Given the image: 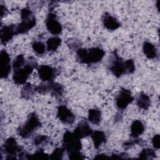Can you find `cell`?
Returning <instances> with one entry per match:
<instances>
[{
    "instance_id": "cell-20",
    "label": "cell",
    "mask_w": 160,
    "mask_h": 160,
    "mask_svg": "<svg viewBox=\"0 0 160 160\" xmlns=\"http://www.w3.org/2000/svg\"><path fill=\"white\" fill-rule=\"evenodd\" d=\"M136 104L139 109L147 110L151 105L149 96L144 92H141L136 99Z\"/></svg>"
},
{
    "instance_id": "cell-31",
    "label": "cell",
    "mask_w": 160,
    "mask_h": 160,
    "mask_svg": "<svg viewBox=\"0 0 160 160\" xmlns=\"http://www.w3.org/2000/svg\"><path fill=\"white\" fill-rule=\"evenodd\" d=\"M143 141L142 139H133V140H129L128 141H126L124 144H123V146L125 149H128L129 148H131V146H132L133 145L135 144H141V146H142L143 144Z\"/></svg>"
},
{
    "instance_id": "cell-36",
    "label": "cell",
    "mask_w": 160,
    "mask_h": 160,
    "mask_svg": "<svg viewBox=\"0 0 160 160\" xmlns=\"http://www.w3.org/2000/svg\"><path fill=\"white\" fill-rule=\"evenodd\" d=\"M109 158L106 154H98L94 157V159H108Z\"/></svg>"
},
{
    "instance_id": "cell-4",
    "label": "cell",
    "mask_w": 160,
    "mask_h": 160,
    "mask_svg": "<svg viewBox=\"0 0 160 160\" xmlns=\"http://www.w3.org/2000/svg\"><path fill=\"white\" fill-rule=\"evenodd\" d=\"M21 22L16 27V34L26 33L36 26V17L28 7L21 10Z\"/></svg>"
},
{
    "instance_id": "cell-32",
    "label": "cell",
    "mask_w": 160,
    "mask_h": 160,
    "mask_svg": "<svg viewBox=\"0 0 160 160\" xmlns=\"http://www.w3.org/2000/svg\"><path fill=\"white\" fill-rule=\"evenodd\" d=\"M69 159L72 160H79V159H84V156L81 152V151H76L74 152H71L68 154Z\"/></svg>"
},
{
    "instance_id": "cell-7",
    "label": "cell",
    "mask_w": 160,
    "mask_h": 160,
    "mask_svg": "<svg viewBox=\"0 0 160 160\" xmlns=\"http://www.w3.org/2000/svg\"><path fill=\"white\" fill-rule=\"evenodd\" d=\"M36 91L40 94L50 92L52 96L58 98L62 95L64 89L62 84L56 82L50 81L42 83L36 86Z\"/></svg>"
},
{
    "instance_id": "cell-17",
    "label": "cell",
    "mask_w": 160,
    "mask_h": 160,
    "mask_svg": "<svg viewBox=\"0 0 160 160\" xmlns=\"http://www.w3.org/2000/svg\"><path fill=\"white\" fill-rule=\"evenodd\" d=\"M142 51L147 58L152 59L158 57V51L155 46L150 42L145 41L143 43Z\"/></svg>"
},
{
    "instance_id": "cell-24",
    "label": "cell",
    "mask_w": 160,
    "mask_h": 160,
    "mask_svg": "<svg viewBox=\"0 0 160 160\" xmlns=\"http://www.w3.org/2000/svg\"><path fill=\"white\" fill-rule=\"evenodd\" d=\"M49 141V139L47 136L45 135H38L33 139V144L35 146L42 148L43 146H46Z\"/></svg>"
},
{
    "instance_id": "cell-11",
    "label": "cell",
    "mask_w": 160,
    "mask_h": 160,
    "mask_svg": "<svg viewBox=\"0 0 160 160\" xmlns=\"http://www.w3.org/2000/svg\"><path fill=\"white\" fill-rule=\"evenodd\" d=\"M11 58L9 54L2 50L0 52V77L1 79H6L9 76L11 72Z\"/></svg>"
},
{
    "instance_id": "cell-3",
    "label": "cell",
    "mask_w": 160,
    "mask_h": 160,
    "mask_svg": "<svg viewBox=\"0 0 160 160\" xmlns=\"http://www.w3.org/2000/svg\"><path fill=\"white\" fill-rule=\"evenodd\" d=\"M3 149L4 153L7 155L6 159H16L18 158V156L19 159H28V154L23 151L22 146L18 144L14 138L11 137L5 141L3 144Z\"/></svg>"
},
{
    "instance_id": "cell-25",
    "label": "cell",
    "mask_w": 160,
    "mask_h": 160,
    "mask_svg": "<svg viewBox=\"0 0 160 160\" xmlns=\"http://www.w3.org/2000/svg\"><path fill=\"white\" fill-rule=\"evenodd\" d=\"M155 157L156 152L151 148H144L139 154V158L141 159H152Z\"/></svg>"
},
{
    "instance_id": "cell-9",
    "label": "cell",
    "mask_w": 160,
    "mask_h": 160,
    "mask_svg": "<svg viewBox=\"0 0 160 160\" xmlns=\"http://www.w3.org/2000/svg\"><path fill=\"white\" fill-rule=\"evenodd\" d=\"M134 100L130 90L122 88L116 98V105L119 110L125 109Z\"/></svg>"
},
{
    "instance_id": "cell-1",
    "label": "cell",
    "mask_w": 160,
    "mask_h": 160,
    "mask_svg": "<svg viewBox=\"0 0 160 160\" xmlns=\"http://www.w3.org/2000/svg\"><path fill=\"white\" fill-rule=\"evenodd\" d=\"M104 55V51L99 47L79 48L76 51V60L81 64H91L101 61Z\"/></svg>"
},
{
    "instance_id": "cell-21",
    "label": "cell",
    "mask_w": 160,
    "mask_h": 160,
    "mask_svg": "<svg viewBox=\"0 0 160 160\" xmlns=\"http://www.w3.org/2000/svg\"><path fill=\"white\" fill-rule=\"evenodd\" d=\"M36 92V86L30 83H26L21 89V96L25 99H31Z\"/></svg>"
},
{
    "instance_id": "cell-14",
    "label": "cell",
    "mask_w": 160,
    "mask_h": 160,
    "mask_svg": "<svg viewBox=\"0 0 160 160\" xmlns=\"http://www.w3.org/2000/svg\"><path fill=\"white\" fill-rule=\"evenodd\" d=\"M93 131L89 126L87 121L83 119L81 121L74 130V133L79 138H84L91 136Z\"/></svg>"
},
{
    "instance_id": "cell-28",
    "label": "cell",
    "mask_w": 160,
    "mask_h": 160,
    "mask_svg": "<svg viewBox=\"0 0 160 160\" xmlns=\"http://www.w3.org/2000/svg\"><path fill=\"white\" fill-rule=\"evenodd\" d=\"M33 51L39 55H42L44 53L46 46L41 41H34L32 44Z\"/></svg>"
},
{
    "instance_id": "cell-12",
    "label": "cell",
    "mask_w": 160,
    "mask_h": 160,
    "mask_svg": "<svg viewBox=\"0 0 160 160\" xmlns=\"http://www.w3.org/2000/svg\"><path fill=\"white\" fill-rule=\"evenodd\" d=\"M46 26L48 31L54 35L60 34L62 29V26L58 21L56 15L52 12H49L46 18Z\"/></svg>"
},
{
    "instance_id": "cell-23",
    "label": "cell",
    "mask_w": 160,
    "mask_h": 160,
    "mask_svg": "<svg viewBox=\"0 0 160 160\" xmlns=\"http://www.w3.org/2000/svg\"><path fill=\"white\" fill-rule=\"evenodd\" d=\"M61 39L58 37H51L46 41L47 50L49 52H54L58 49L61 44Z\"/></svg>"
},
{
    "instance_id": "cell-2",
    "label": "cell",
    "mask_w": 160,
    "mask_h": 160,
    "mask_svg": "<svg viewBox=\"0 0 160 160\" xmlns=\"http://www.w3.org/2000/svg\"><path fill=\"white\" fill-rule=\"evenodd\" d=\"M38 68V63L35 58H29L25 65L16 70H14L12 79L16 84L20 85L26 83L29 75L32 72L33 69Z\"/></svg>"
},
{
    "instance_id": "cell-16",
    "label": "cell",
    "mask_w": 160,
    "mask_h": 160,
    "mask_svg": "<svg viewBox=\"0 0 160 160\" xmlns=\"http://www.w3.org/2000/svg\"><path fill=\"white\" fill-rule=\"evenodd\" d=\"M102 24L105 28L109 31H114L121 26L119 21L110 14L106 12L102 16Z\"/></svg>"
},
{
    "instance_id": "cell-22",
    "label": "cell",
    "mask_w": 160,
    "mask_h": 160,
    "mask_svg": "<svg viewBox=\"0 0 160 160\" xmlns=\"http://www.w3.org/2000/svg\"><path fill=\"white\" fill-rule=\"evenodd\" d=\"M101 111L96 108H92L88 112V120L92 124L98 125L101 122Z\"/></svg>"
},
{
    "instance_id": "cell-35",
    "label": "cell",
    "mask_w": 160,
    "mask_h": 160,
    "mask_svg": "<svg viewBox=\"0 0 160 160\" xmlns=\"http://www.w3.org/2000/svg\"><path fill=\"white\" fill-rule=\"evenodd\" d=\"M7 12H8V9H6V6L1 4V18H2L4 15H6Z\"/></svg>"
},
{
    "instance_id": "cell-33",
    "label": "cell",
    "mask_w": 160,
    "mask_h": 160,
    "mask_svg": "<svg viewBox=\"0 0 160 160\" xmlns=\"http://www.w3.org/2000/svg\"><path fill=\"white\" fill-rule=\"evenodd\" d=\"M152 143L154 149H158L160 148V136L159 134H156L152 139Z\"/></svg>"
},
{
    "instance_id": "cell-5",
    "label": "cell",
    "mask_w": 160,
    "mask_h": 160,
    "mask_svg": "<svg viewBox=\"0 0 160 160\" xmlns=\"http://www.w3.org/2000/svg\"><path fill=\"white\" fill-rule=\"evenodd\" d=\"M41 125V122L37 114L35 112H31L28 116L26 122L22 126L19 127L18 133L22 138H28Z\"/></svg>"
},
{
    "instance_id": "cell-19",
    "label": "cell",
    "mask_w": 160,
    "mask_h": 160,
    "mask_svg": "<svg viewBox=\"0 0 160 160\" xmlns=\"http://www.w3.org/2000/svg\"><path fill=\"white\" fill-rule=\"evenodd\" d=\"M91 136L92 139L94 146L96 149H98L102 143H104L106 141V137L103 131L98 130L94 131L92 132Z\"/></svg>"
},
{
    "instance_id": "cell-10",
    "label": "cell",
    "mask_w": 160,
    "mask_h": 160,
    "mask_svg": "<svg viewBox=\"0 0 160 160\" xmlns=\"http://www.w3.org/2000/svg\"><path fill=\"white\" fill-rule=\"evenodd\" d=\"M39 78L44 82L53 81L58 72L56 68L48 65H41L37 68Z\"/></svg>"
},
{
    "instance_id": "cell-27",
    "label": "cell",
    "mask_w": 160,
    "mask_h": 160,
    "mask_svg": "<svg viewBox=\"0 0 160 160\" xmlns=\"http://www.w3.org/2000/svg\"><path fill=\"white\" fill-rule=\"evenodd\" d=\"M26 63V61L22 54H19L16 57L12 62L13 70H16L23 67Z\"/></svg>"
},
{
    "instance_id": "cell-30",
    "label": "cell",
    "mask_w": 160,
    "mask_h": 160,
    "mask_svg": "<svg viewBox=\"0 0 160 160\" xmlns=\"http://www.w3.org/2000/svg\"><path fill=\"white\" fill-rule=\"evenodd\" d=\"M126 64V74H132L136 69L134 61L132 59H128L125 61Z\"/></svg>"
},
{
    "instance_id": "cell-18",
    "label": "cell",
    "mask_w": 160,
    "mask_h": 160,
    "mask_svg": "<svg viewBox=\"0 0 160 160\" xmlns=\"http://www.w3.org/2000/svg\"><path fill=\"white\" fill-rule=\"evenodd\" d=\"M144 125L141 121L134 120L131 125V136L138 138L144 132Z\"/></svg>"
},
{
    "instance_id": "cell-29",
    "label": "cell",
    "mask_w": 160,
    "mask_h": 160,
    "mask_svg": "<svg viewBox=\"0 0 160 160\" xmlns=\"http://www.w3.org/2000/svg\"><path fill=\"white\" fill-rule=\"evenodd\" d=\"M65 150L62 148H56L54 149V151L52 152V153L50 154L49 157L50 159H62L63 158L64 152Z\"/></svg>"
},
{
    "instance_id": "cell-15",
    "label": "cell",
    "mask_w": 160,
    "mask_h": 160,
    "mask_svg": "<svg viewBox=\"0 0 160 160\" xmlns=\"http://www.w3.org/2000/svg\"><path fill=\"white\" fill-rule=\"evenodd\" d=\"M16 26L14 24H10L8 26H4L1 29L0 38L2 44H6L10 40L12 39L13 36L16 34Z\"/></svg>"
},
{
    "instance_id": "cell-34",
    "label": "cell",
    "mask_w": 160,
    "mask_h": 160,
    "mask_svg": "<svg viewBox=\"0 0 160 160\" xmlns=\"http://www.w3.org/2000/svg\"><path fill=\"white\" fill-rule=\"evenodd\" d=\"M127 154L126 153H121V154H112L111 158L113 159H128L129 158L126 157Z\"/></svg>"
},
{
    "instance_id": "cell-13",
    "label": "cell",
    "mask_w": 160,
    "mask_h": 160,
    "mask_svg": "<svg viewBox=\"0 0 160 160\" xmlns=\"http://www.w3.org/2000/svg\"><path fill=\"white\" fill-rule=\"evenodd\" d=\"M57 117L60 121L66 124H73L76 119L74 113L64 105H61L58 108Z\"/></svg>"
},
{
    "instance_id": "cell-6",
    "label": "cell",
    "mask_w": 160,
    "mask_h": 160,
    "mask_svg": "<svg viewBox=\"0 0 160 160\" xmlns=\"http://www.w3.org/2000/svg\"><path fill=\"white\" fill-rule=\"evenodd\" d=\"M62 147L68 154L80 151L82 148V144L80 138L76 136L74 132L66 131L62 137Z\"/></svg>"
},
{
    "instance_id": "cell-26",
    "label": "cell",
    "mask_w": 160,
    "mask_h": 160,
    "mask_svg": "<svg viewBox=\"0 0 160 160\" xmlns=\"http://www.w3.org/2000/svg\"><path fill=\"white\" fill-rule=\"evenodd\" d=\"M50 159L49 156L44 152L42 148H39L33 154H29L28 156V159Z\"/></svg>"
},
{
    "instance_id": "cell-8",
    "label": "cell",
    "mask_w": 160,
    "mask_h": 160,
    "mask_svg": "<svg viewBox=\"0 0 160 160\" xmlns=\"http://www.w3.org/2000/svg\"><path fill=\"white\" fill-rule=\"evenodd\" d=\"M113 58L109 65V70L114 76L117 78L126 74V64L124 61L114 51L113 52Z\"/></svg>"
}]
</instances>
